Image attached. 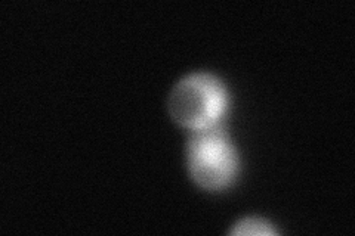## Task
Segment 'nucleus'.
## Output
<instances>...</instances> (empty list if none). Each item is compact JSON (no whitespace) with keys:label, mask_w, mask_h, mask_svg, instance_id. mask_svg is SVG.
Instances as JSON below:
<instances>
[{"label":"nucleus","mask_w":355,"mask_h":236,"mask_svg":"<svg viewBox=\"0 0 355 236\" xmlns=\"http://www.w3.org/2000/svg\"><path fill=\"white\" fill-rule=\"evenodd\" d=\"M187 165L193 181L206 190L228 188L239 172V155L224 125L194 130L187 143Z\"/></svg>","instance_id":"f257e3e1"},{"label":"nucleus","mask_w":355,"mask_h":236,"mask_svg":"<svg viewBox=\"0 0 355 236\" xmlns=\"http://www.w3.org/2000/svg\"><path fill=\"white\" fill-rule=\"evenodd\" d=\"M231 233L232 235H271V233H275V230L271 224L266 223L265 220L250 217V219H244L239 221Z\"/></svg>","instance_id":"7ed1b4c3"},{"label":"nucleus","mask_w":355,"mask_h":236,"mask_svg":"<svg viewBox=\"0 0 355 236\" xmlns=\"http://www.w3.org/2000/svg\"><path fill=\"white\" fill-rule=\"evenodd\" d=\"M227 107L228 93L224 83L209 73H194L181 78L168 100L173 121L191 131L220 122Z\"/></svg>","instance_id":"f03ea898"}]
</instances>
